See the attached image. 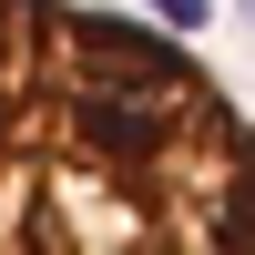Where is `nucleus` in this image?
I'll list each match as a JSON object with an SVG mask.
<instances>
[]
</instances>
